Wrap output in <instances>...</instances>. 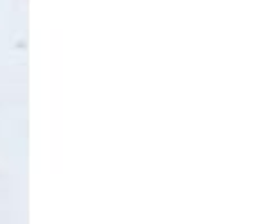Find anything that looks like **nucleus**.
<instances>
[]
</instances>
